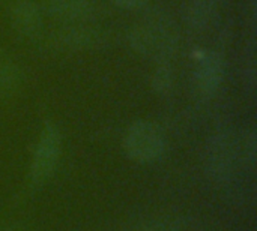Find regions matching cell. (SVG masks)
I'll use <instances>...</instances> for the list:
<instances>
[{
    "label": "cell",
    "mask_w": 257,
    "mask_h": 231,
    "mask_svg": "<svg viewBox=\"0 0 257 231\" xmlns=\"http://www.w3.org/2000/svg\"><path fill=\"white\" fill-rule=\"evenodd\" d=\"M123 147L133 161L148 164L157 161L163 155L166 149V138L155 123L149 120H139L126 131Z\"/></svg>",
    "instance_id": "2"
},
{
    "label": "cell",
    "mask_w": 257,
    "mask_h": 231,
    "mask_svg": "<svg viewBox=\"0 0 257 231\" xmlns=\"http://www.w3.org/2000/svg\"><path fill=\"white\" fill-rule=\"evenodd\" d=\"M9 21L17 35L33 39L44 29L42 8L33 0H15L9 8Z\"/></svg>",
    "instance_id": "7"
},
{
    "label": "cell",
    "mask_w": 257,
    "mask_h": 231,
    "mask_svg": "<svg viewBox=\"0 0 257 231\" xmlns=\"http://www.w3.org/2000/svg\"><path fill=\"white\" fill-rule=\"evenodd\" d=\"M116 6L123 9H137L145 6L149 0H111Z\"/></svg>",
    "instance_id": "13"
},
{
    "label": "cell",
    "mask_w": 257,
    "mask_h": 231,
    "mask_svg": "<svg viewBox=\"0 0 257 231\" xmlns=\"http://www.w3.org/2000/svg\"><path fill=\"white\" fill-rule=\"evenodd\" d=\"M136 231H178L173 222L166 221H151L143 225H140Z\"/></svg>",
    "instance_id": "11"
},
{
    "label": "cell",
    "mask_w": 257,
    "mask_h": 231,
    "mask_svg": "<svg viewBox=\"0 0 257 231\" xmlns=\"http://www.w3.org/2000/svg\"><path fill=\"white\" fill-rule=\"evenodd\" d=\"M173 86V72L167 63H160L152 75V87L160 95H167Z\"/></svg>",
    "instance_id": "10"
},
{
    "label": "cell",
    "mask_w": 257,
    "mask_h": 231,
    "mask_svg": "<svg viewBox=\"0 0 257 231\" xmlns=\"http://www.w3.org/2000/svg\"><path fill=\"white\" fill-rule=\"evenodd\" d=\"M220 0H187L184 18L193 30L206 29L215 18Z\"/></svg>",
    "instance_id": "9"
},
{
    "label": "cell",
    "mask_w": 257,
    "mask_h": 231,
    "mask_svg": "<svg viewBox=\"0 0 257 231\" xmlns=\"http://www.w3.org/2000/svg\"><path fill=\"white\" fill-rule=\"evenodd\" d=\"M105 36L99 29L87 24H65L53 35V45L65 51H87L101 48Z\"/></svg>",
    "instance_id": "6"
},
{
    "label": "cell",
    "mask_w": 257,
    "mask_h": 231,
    "mask_svg": "<svg viewBox=\"0 0 257 231\" xmlns=\"http://www.w3.org/2000/svg\"><path fill=\"white\" fill-rule=\"evenodd\" d=\"M256 150H257V144H256V132L251 131L245 140V146H244V152H245V158L248 159V162L251 165H254L256 162Z\"/></svg>",
    "instance_id": "12"
},
{
    "label": "cell",
    "mask_w": 257,
    "mask_h": 231,
    "mask_svg": "<svg viewBox=\"0 0 257 231\" xmlns=\"http://www.w3.org/2000/svg\"><path fill=\"white\" fill-rule=\"evenodd\" d=\"M130 47L140 56L167 63L178 51V29L163 12H154L136 24L128 35Z\"/></svg>",
    "instance_id": "1"
},
{
    "label": "cell",
    "mask_w": 257,
    "mask_h": 231,
    "mask_svg": "<svg viewBox=\"0 0 257 231\" xmlns=\"http://www.w3.org/2000/svg\"><path fill=\"white\" fill-rule=\"evenodd\" d=\"M239 147L236 138L229 132L214 135L206 149V170L208 174L217 182L229 180L238 164Z\"/></svg>",
    "instance_id": "3"
},
{
    "label": "cell",
    "mask_w": 257,
    "mask_h": 231,
    "mask_svg": "<svg viewBox=\"0 0 257 231\" xmlns=\"http://www.w3.org/2000/svg\"><path fill=\"white\" fill-rule=\"evenodd\" d=\"M60 149H62V135L59 128L54 123H47L44 131L41 132L32 159L30 177L33 183L42 185L51 177L60 158Z\"/></svg>",
    "instance_id": "4"
},
{
    "label": "cell",
    "mask_w": 257,
    "mask_h": 231,
    "mask_svg": "<svg viewBox=\"0 0 257 231\" xmlns=\"http://www.w3.org/2000/svg\"><path fill=\"white\" fill-rule=\"evenodd\" d=\"M226 75V63L220 53L208 51L205 53L194 68L193 74V89L194 93L202 98L208 99L212 98L223 84Z\"/></svg>",
    "instance_id": "5"
},
{
    "label": "cell",
    "mask_w": 257,
    "mask_h": 231,
    "mask_svg": "<svg viewBox=\"0 0 257 231\" xmlns=\"http://www.w3.org/2000/svg\"><path fill=\"white\" fill-rule=\"evenodd\" d=\"M42 11L65 24H87L98 14L92 0H44Z\"/></svg>",
    "instance_id": "8"
},
{
    "label": "cell",
    "mask_w": 257,
    "mask_h": 231,
    "mask_svg": "<svg viewBox=\"0 0 257 231\" xmlns=\"http://www.w3.org/2000/svg\"><path fill=\"white\" fill-rule=\"evenodd\" d=\"M0 231H17V230H12V228H0Z\"/></svg>",
    "instance_id": "14"
}]
</instances>
